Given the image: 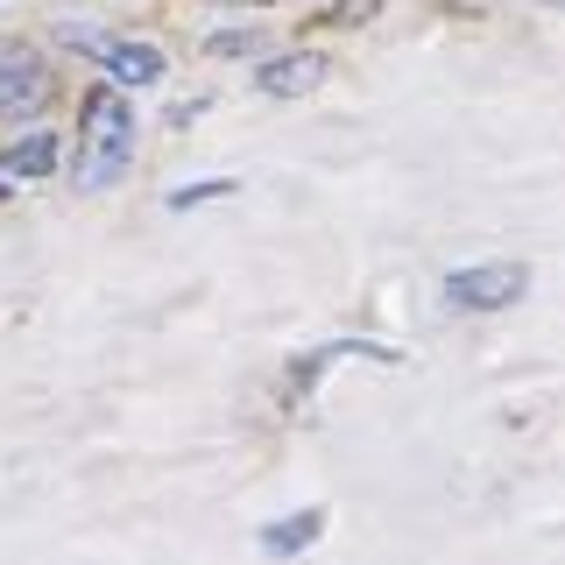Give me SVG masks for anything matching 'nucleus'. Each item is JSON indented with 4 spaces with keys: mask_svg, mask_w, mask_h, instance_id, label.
<instances>
[{
    "mask_svg": "<svg viewBox=\"0 0 565 565\" xmlns=\"http://www.w3.org/2000/svg\"><path fill=\"white\" fill-rule=\"evenodd\" d=\"M106 71H114L120 85H149V78H163V57H156L149 43H106Z\"/></svg>",
    "mask_w": 565,
    "mask_h": 565,
    "instance_id": "5",
    "label": "nucleus"
},
{
    "mask_svg": "<svg viewBox=\"0 0 565 565\" xmlns=\"http://www.w3.org/2000/svg\"><path fill=\"white\" fill-rule=\"evenodd\" d=\"M50 93V71L29 64V50H0V114H14V106H35Z\"/></svg>",
    "mask_w": 565,
    "mask_h": 565,
    "instance_id": "3",
    "label": "nucleus"
},
{
    "mask_svg": "<svg viewBox=\"0 0 565 565\" xmlns=\"http://www.w3.org/2000/svg\"><path fill=\"white\" fill-rule=\"evenodd\" d=\"M446 297H452V305H473V311H488V305H516V297H523V269H516V262L459 269V276L446 282Z\"/></svg>",
    "mask_w": 565,
    "mask_h": 565,
    "instance_id": "2",
    "label": "nucleus"
},
{
    "mask_svg": "<svg viewBox=\"0 0 565 565\" xmlns=\"http://www.w3.org/2000/svg\"><path fill=\"white\" fill-rule=\"evenodd\" d=\"M8 170H22V177H43V170H57V141H50V135H29V141H14V149H8Z\"/></svg>",
    "mask_w": 565,
    "mask_h": 565,
    "instance_id": "6",
    "label": "nucleus"
},
{
    "mask_svg": "<svg viewBox=\"0 0 565 565\" xmlns=\"http://www.w3.org/2000/svg\"><path fill=\"white\" fill-rule=\"evenodd\" d=\"M311 537H318V516H297V523L262 530V544H269V552H297V544H311Z\"/></svg>",
    "mask_w": 565,
    "mask_h": 565,
    "instance_id": "7",
    "label": "nucleus"
},
{
    "mask_svg": "<svg viewBox=\"0 0 565 565\" xmlns=\"http://www.w3.org/2000/svg\"><path fill=\"white\" fill-rule=\"evenodd\" d=\"M128 149H135V114H128V99H114V93H93V99H85L78 184H85V191L114 184V177L128 170Z\"/></svg>",
    "mask_w": 565,
    "mask_h": 565,
    "instance_id": "1",
    "label": "nucleus"
},
{
    "mask_svg": "<svg viewBox=\"0 0 565 565\" xmlns=\"http://www.w3.org/2000/svg\"><path fill=\"white\" fill-rule=\"evenodd\" d=\"M326 78V57H282L262 71V93H276V99H297V93H311V85Z\"/></svg>",
    "mask_w": 565,
    "mask_h": 565,
    "instance_id": "4",
    "label": "nucleus"
}]
</instances>
